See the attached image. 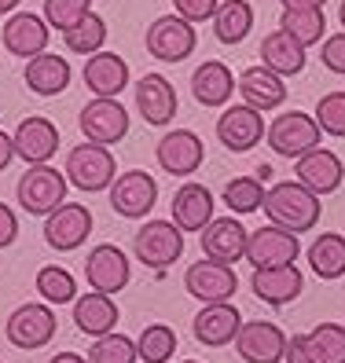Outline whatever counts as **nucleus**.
Here are the masks:
<instances>
[{
	"mask_svg": "<svg viewBox=\"0 0 345 363\" xmlns=\"http://www.w3.org/2000/svg\"><path fill=\"white\" fill-rule=\"evenodd\" d=\"M265 217L275 224V228H287L294 235L309 231L319 224V213H323V199L316 195V191H309L301 180H283L265 191Z\"/></svg>",
	"mask_w": 345,
	"mask_h": 363,
	"instance_id": "nucleus-1",
	"label": "nucleus"
},
{
	"mask_svg": "<svg viewBox=\"0 0 345 363\" xmlns=\"http://www.w3.org/2000/svg\"><path fill=\"white\" fill-rule=\"evenodd\" d=\"M62 173H67V180H70L77 191H84V195H96V191H106V187L114 184L118 165H114L111 147L84 140V143H77L74 151L67 155Z\"/></svg>",
	"mask_w": 345,
	"mask_h": 363,
	"instance_id": "nucleus-2",
	"label": "nucleus"
},
{
	"mask_svg": "<svg viewBox=\"0 0 345 363\" xmlns=\"http://www.w3.org/2000/svg\"><path fill=\"white\" fill-rule=\"evenodd\" d=\"M67 173L62 169H52L48 162L45 165H30L23 180H18L15 195H18V206H23L30 217H48L52 209H59L62 202H67Z\"/></svg>",
	"mask_w": 345,
	"mask_h": 363,
	"instance_id": "nucleus-3",
	"label": "nucleus"
},
{
	"mask_svg": "<svg viewBox=\"0 0 345 363\" xmlns=\"http://www.w3.org/2000/svg\"><path fill=\"white\" fill-rule=\"evenodd\" d=\"M133 253L147 268H169L184 253V231L172 224V217L169 220H147L133 239Z\"/></svg>",
	"mask_w": 345,
	"mask_h": 363,
	"instance_id": "nucleus-4",
	"label": "nucleus"
},
{
	"mask_svg": "<svg viewBox=\"0 0 345 363\" xmlns=\"http://www.w3.org/2000/svg\"><path fill=\"white\" fill-rule=\"evenodd\" d=\"M77 125H81L84 140L114 147L128 136V111L118 103V96H96L92 103H84Z\"/></svg>",
	"mask_w": 345,
	"mask_h": 363,
	"instance_id": "nucleus-5",
	"label": "nucleus"
},
{
	"mask_svg": "<svg viewBox=\"0 0 345 363\" xmlns=\"http://www.w3.org/2000/svg\"><path fill=\"white\" fill-rule=\"evenodd\" d=\"M158 202V184L150 173L143 169H125V173L114 177L111 184V209L118 217H128V220H140L147 217Z\"/></svg>",
	"mask_w": 345,
	"mask_h": 363,
	"instance_id": "nucleus-6",
	"label": "nucleus"
},
{
	"mask_svg": "<svg viewBox=\"0 0 345 363\" xmlns=\"http://www.w3.org/2000/svg\"><path fill=\"white\" fill-rule=\"evenodd\" d=\"M195 45H199L195 26H191L187 18H180L177 11L155 18L150 30H147V52L155 59H162V62H184L191 52H195Z\"/></svg>",
	"mask_w": 345,
	"mask_h": 363,
	"instance_id": "nucleus-7",
	"label": "nucleus"
},
{
	"mask_svg": "<svg viewBox=\"0 0 345 363\" xmlns=\"http://www.w3.org/2000/svg\"><path fill=\"white\" fill-rule=\"evenodd\" d=\"M268 147L275 155L283 158H301L305 151H312V147H319V125L312 114H301V111H287L279 114L272 125H268Z\"/></svg>",
	"mask_w": 345,
	"mask_h": 363,
	"instance_id": "nucleus-8",
	"label": "nucleus"
},
{
	"mask_svg": "<svg viewBox=\"0 0 345 363\" xmlns=\"http://www.w3.org/2000/svg\"><path fill=\"white\" fill-rule=\"evenodd\" d=\"M92 235V213L81 202H62L45 217V242L59 253H70L84 246V239Z\"/></svg>",
	"mask_w": 345,
	"mask_h": 363,
	"instance_id": "nucleus-9",
	"label": "nucleus"
},
{
	"mask_svg": "<svg viewBox=\"0 0 345 363\" xmlns=\"http://www.w3.org/2000/svg\"><path fill=\"white\" fill-rule=\"evenodd\" d=\"M297 253H301L297 235L268 224V228H257L246 235V257L243 261H250L253 268H279V264H294Z\"/></svg>",
	"mask_w": 345,
	"mask_h": 363,
	"instance_id": "nucleus-10",
	"label": "nucleus"
},
{
	"mask_svg": "<svg viewBox=\"0 0 345 363\" xmlns=\"http://www.w3.org/2000/svg\"><path fill=\"white\" fill-rule=\"evenodd\" d=\"M55 337V312L48 305H18L8 315V341L23 352H33Z\"/></svg>",
	"mask_w": 345,
	"mask_h": 363,
	"instance_id": "nucleus-11",
	"label": "nucleus"
},
{
	"mask_svg": "<svg viewBox=\"0 0 345 363\" xmlns=\"http://www.w3.org/2000/svg\"><path fill=\"white\" fill-rule=\"evenodd\" d=\"M243 330V312L228 305V301H213V305H202V312L191 319V334H195L199 345H209V349H224L231 345Z\"/></svg>",
	"mask_w": 345,
	"mask_h": 363,
	"instance_id": "nucleus-12",
	"label": "nucleus"
},
{
	"mask_svg": "<svg viewBox=\"0 0 345 363\" xmlns=\"http://www.w3.org/2000/svg\"><path fill=\"white\" fill-rule=\"evenodd\" d=\"M265 133H268V125H265L261 111H253V106H246V103L228 106V111L217 118V140L231 155H243V151H250V147H257Z\"/></svg>",
	"mask_w": 345,
	"mask_h": 363,
	"instance_id": "nucleus-13",
	"label": "nucleus"
},
{
	"mask_svg": "<svg viewBox=\"0 0 345 363\" xmlns=\"http://www.w3.org/2000/svg\"><path fill=\"white\" fill-rule=\"evenodd\" d=\"M48 37H52V26L45 23V15H33V11H15L8 15L4 23V48L18 59H33L40 52H48Z\"/></svg>",
	"mask_w": 345,
	"mask_h": 363,
	"instance_id": "nucleus-14",
	"label": "nucleus"
},
{
	"mask_svg": "<svg viewBox=\"0 0 345 363\" xmlns=\"http://www.w3.org/2000/svg\"><path fill=\"white\" fill-rule=\"evenodd\" d=\"M155 158H158V165L165 169L169 177H191L202 165L206 147H202V140L191 129H172V133H165L158 140Z\"/></svg>",
	"mask_w": 345,
	"mask_h": 363,
	"instance_id": "nucleus-15",
	"label": "nucleus"
},
{
	"mask_svg": "<svg viewBox=\"0 0 345 363\" xmlns=\"http://www.w3.org/2000/svg\"><path fill=\"white\" fill-rule=\"evenodd\" d=\"M184 286L191 297H199L202 305H213V301H228V297L239 290V279L228 264H217V261H195L187 272H184Z\"/></svg>",
	"mask_w": 345,
	"mask_h": 363,
	"instance_id": "nucleus-16",
	"label": "nucleus"
},
{
	"mask_svg": "<svg viewBox=\"0 0 345 363\" xmlns=\"http://www.w3.org/2000/svg\"><path fill=\"white\" fill-rule=\"evenodd\" d=\"M246 228L235 220V217H213L206 228H202V253L217 264H235L246 257Z\"/></svg>",
	"mask_w": 345,
	"mask_h": 363,
	"instance_id": "nucleus-17",
	"label": "nucleus"
},
{
	"mask_svg": "<svg viewBox=\"0 0 345 363\" xmlns=\"http://www.w3.org/2000/svg\"><path fill=\"white\" fill-rule=\"evenodd\" d=\"M84 283H89L92 290L99 294H118L128 286V257L111 246V242H103L89 253V261H84Z\"/></svg>",
	"mask_w": 345,
	"mask_h": 363,
	"instance_id": "nucleus-18",
	"label": "nucleus"
},
{
	"mask_svg": "<svg viewBox=\"0 0 345 363\" xmlns=\"http://www.w3.org/2000/svg\"><path fill=\"white\" fill-rule=\"evenodd\" d=\"M15 158H23L26 165H45L59 151V129L48 118H23L15 129Z\"/></svg>",
	"mask_w": 345,
	"mask_h": 363,
	"instance_id": "nucleus-19",
	"label": "nucleus"
},
{
	"mask_svg": "<svg viewBox=\"0 0 345 363\" xmlns=\"http://www.w3.org/2000/svg\"><path fill=\"white\" fill-rule=\"evenodd\" d=\"M235 349H239L246 363H279L287 356V334L275 323L257 319V323H243L239 337H235Z\"/></svg>",
	"mask_w": 345,
	"mask_h": 363,
	"instance_id": "nucleus-20",
	"label": "nucleus"
},
{
	"mask_svg": "<svg viewBox=\"0 0 345 363\" xmlns=\"http://www.w3.org/2000/svg\"><path fill=\"white\" fill-rule=\"evenodd\" d=\"M297 180L323 199V195H331V191L341 187L345 165L334 151H327V147H312V151H305L297 158Z\"/></svg>",
	"mask_w": 345,
	"mask_h": 363,
	"instance_id": "nucleus-21",
	"label": "nucleus"
},
{
	"mask_svg": "<svg viewBox=\"0 0 345 363\" xmlns=\"http://www.w3.org/2000/svg\"><path fill=\"white\" fill-rule=\"evenodd\" d=\"M136 106H140L147 125L162 129V125H169L172 114H177V89H172L162 74H143L136 81Z\"/></svg>",
	"mask_w": 345,
	"mask_h": 363,
	"instance_id": "nucleus-22",
	"label": "nucleus"
},
{
	"mask_svg": "<svg viewBox=\"0 0 345 363\" xmlns=\"http://www.w3.org/2000/svg\"><path fill=\"white\" fill-rule=\"evenodd\" d=\"M235 84H239V77H231V70L224 67L221 59H206L202 67L191 74V96H195L199 106L217 111V106H228L231 103Z\"/></svg>",
	"mask_w": 345,
	"mask_h": 363,
	"instance_id": "nucleus-23",
	"label": "nucleus"
},
{
	"mask_svg": "<svg viewBox=\"0 0 345 363\" xmlns=\"http://www.w3.org/2000/svg\"><path fill=\"white\" fill-rule=\"evenodd\" d=\"M239 96L246 106H253V111H275V106L287 103V81L279 77L275 70L268 67H250L239 74Z\"/></svg>",
	"mask_w": 345,
	"mask_h": 363,
	"instance_id": "nucleus-24",
	"label": "nucleus"
},
{
	"mask_svg": "<svg viewBox=\"0 0 345 363\" xmlns=\"http://www.w3.org/2000/svg\"><path fill=\"white\" fill-rule=\"evenodd\" d=\"M250 286L257 294V301L265 305H287L305 290V275H301L294 264H279V268H253Z\"/></svg>",
	"mask_w": 345,
	"mask_h": 363,
	"instance_id": "nucleus-25",
	"label": "nucleus"
},
{
	"mask_svg": "<svg viewBox=\"0 0 345 363\" xmlns=\"http://www.w3.org/2000/svg\"><path fill=\"white\" fill-rule=\"evenodd\" d=\"M26 89L37 96H59L70 84V62L55 55V52H40L33 59H26Z\"/></svg>",
	"mask_w": 345,
	"mask_h": 363,
	"instance_id": "nucleus-26",
	"label": "nucleus"
},
{
	"mask_svg": "<svg viewBox=\"0 0 345 363\" xmlns=\"http://www.w3.org/2000/svg\"><path fill=\"white\" fill-rule=\"evenodd\" d=\"M84 84L96 96H118L128 84V62L114 52H92L84 59Z\"/></svg>",
	"mask_w": 345,
	"mask_h": 363,
	"instance_id": "nucleus-27",
	"label": "nucleus"
},
{
	"mask_svg": "<svg viewBox=\"0 0 345 363\" xmlns=\"http://www.w3.org/2000/svg\"><path fill=\"white\" fill-rule=\"evenodd\" d=\"M213 220V195L202 184H184L172 195V224L180 231H202Z\"/></svg>",
	"mask_w": 345,
	"mask_h": 363,
	"instance_id": "nucleus-28",
	"label": "nucleus"
},
{
	"mask_svg": "<svg viewBox=\"0 0 345 363\" xmlns=\"http://www.w3.org/2000/svg\"><path fill=\"white\" fill-rule=\"evenodd\" d=\"M74 323L81 334H89V337H103V334H111L114 323H118V305L111 301V294H84L74 301Z\"/></svg>",
	"mask_w": 345,
	"mask_h": 363,
	"instance_id": "nucleus-29",
	"label": "nucleus"
},
{
	"mask_svg": "<svg viewBox=\"0 0 345 363\" xmlns=\"http://www.w3.org/2000/svg\"><path fill=\"white\" fill-rule=\"evenodd\" d=\"M261 67L275 70L279 77L301 74L305 70V45H297V40L283 30H275L261 40Z\"/></svg>",
	"mask_w": 345,
	"mask_h": 363,
	"instance_id": "nucleus-30",
	"label": "nucleus"
},
{
	"mask_svg": "<svg viewBox=\"0 0 345 363\" xmlns=\"http://www.w3.org/2000/svg\"><path fill=\"white\" fill-rule=\"evenodd\" d=\"M253 30V8L250 0H224L213 15V33L221 45H243Z\"/></svg>",
	"mask_w": 345,
	"mask_h": 363,
	"instance_id": "nucleus-31",
	"label": "nucleus"
},
{
	"mask_svg": "<svg viewBox=\"0 0 345 363\" xmlns=\"http://www.w3.org/2000/svg\"><path fill=\"white\" fill-rule=\"evenodd\" d=\"M309 268L319 279H341L345 275V239L334 231H323L309 246Z\"/></svg>",
	"mask_w": 345,
	"mask_h": 363,
	"instance_id": "nucleus-32",
	"label": "nucleus"
},
{
	"mask_svg": "<svg viewBox=\"0 0 345 363\" xmlns=\"http://www.w3.org/2000/svg\"><path fill=\"white\" fill-rule=\"evenodd\" d=\"M279 30L290 33L297 45H316V40L327 33V15H323V8H283V15H279Z\"/></svg>",
	"mask_w": 345,
	"mask_h": 363,
	"instance_id": "nucleus-33",
	"label": "nucleus"
},
{
	"mask_svg": "<svg viewBox=\"0 0 345 363\" xmlns=\"http://www.w3.org/2000/svg\"><path fill=\"white\" fill-rule=\"evenodd\" d=\"M62 45H67V52H77V55L103 52V45H106V23H103V15L89 11L81 23H74L67 33H62Z\"/></svg>",
	"mask_w": 345,
	"mask_h": 363,
	"instance_id": "nucleus-34",
	"label": "nucleus"
},
{
	"mask_svg": "<svg viewBox=\"0 0 345 363\" xmlns=\"http://www.w3.org/2000/svg\"><path fill=\"white\" fill-rule=\"evenodd\" d=\"M172 352H177V334H172V327H165V323L143 327V334L136 341V356L143 363H169Z\"/></svg>",
	"mask_w": 345,
	"mask_h": 363,
	"instance_id": "nucleus-35",
	"label": "nucleus"
},
{
	"mask_svg": "<svg viewBox=\"0 0 345 363\" xmlns=\"http://www.w3.org/2000/svg\"><path fill=\"white\" fill-rule=\"evenodd\" d=\"M265 202V180L257 177H235L228 180L224 187V206L231 213H239V217H246V213H257Z\"/></svg>",
	"mask_w": 345,
	"mask_h": 363,
	"instance_id": "nucleus-36",
	"label": "nucleus"
},
{
	"mask_svg": "<svg viewBox=\"0 0 345 363\" xmlns=\"http://www.w3.org/2000/svg\"><path fill=\"white\" fill-rule=\"evenodd\" d=\"M37 290L48 305H67V301H77V283L67 268L59 264H48L37 272Z\"/></svg>",
	"mask_w": 345,
	"mask_h": 363,
	"instance_id": "nucleus-37",
	"label": "nucleus"
},
{
	"mask_svg": "<svg viewBox=\"0 0 345 363\" xmlns=\"http://www.w3.org/2000/svg\"><path fill=\"white\" fill-rule=\"evenodd\" d=\"M309 337V349L319 363H345V327L338 323H319Z\"/></svg>",
	"mask_w": 345,
	"mask_h": 363,
	"instance_id": "nucleus-38",
	"label": "nucleus"
},
{
	"mask_svg": "<svg viewBox=\"0 0 345 363\" xmlns=\"http://www.w3.org/2000/svg\"><path fill=\"white\" fill-rule=\"evenodd\" d=\"M136 341L125 334H103L89 349V363H136Z\"/></svg>",
	"mask_w": 345,
	"mask_h": 363,
	"instance_id": "nucleus-39",
	"label": "nucleus"
},
{
	"mask_svg": "<svg viewBox=\"0 0 345 363\" xmlns=\"http://www.w3.org/2000/svg\"><path fill=\"white\" fill-rule=\"evenodd\" d=\"M89 11H92V0H45V23L59 33H67Z\"/></svg>",
	"mask_w": 345,
	"mask_h": 363,
	"instance_id": "nucleus-40",
	"label": "nucleus"
},
{
	"mask_svg": "<svg viewBox=\"0 0 345 363\" xmlns=\"http://www.w3.org/2000/svg\"><path fill=\"white\" fill-rule=\"evenodd\" d=\"M316 125L327 136H345V92H327L316 103Z\"/></svg>",
	"mask_w": 345,
	"mask_h": 363,
	"instance_id": "nucleus-41",
	"label": "nucleus"
},
{
	"mask_svg": "<svg viewBox=\"0 0 345 363\" xmlns=\"http://www.w3.org/2000/svg\"><path fill=\"white\" fill-rule=\"evenodd\" d=\"M221 0H172V11L180 18H187L191 26L195 23H213V15H217Z\"/></svg>",
	"mask_w": 345,
	"mask_h": 363,
	"instance_id": "nucleus-42",
	"label": "nucleus"
},
{
	"mask_svg": "<svg viewBox=\"0 0 345 363\" xmlns=\"http://www.w3.org/2000/svg\"><path fill=\"white\" fill-rule=\"evenodd\" d=\"M319 59H323V67H327L331 74H345V30L323 40Z\"/></svg>",
	"mask_w": 345,
	"mask_h": 363,
	"instance_id": "nucleus-43",
	"label": "nucleus"
},
{
	"mask_svg": "<svg viewBox=\"0 0 345 363\" xmlns=\"http://www.w3.org/2000/svg\"><path fill=\"white\" fill-rule=\"evenodd\" d=\"M15 239H18V217L11 206L0 202V250H8Z\"/></svg>",
	"mask_w": 345,
	"mask_h": 363,
	"instance_id": "nucleus-44",
	"label": "nucleus"
},
{
	"mask_svg": "<svg viewBox=\"0 0 345 363\" xmlns=\"http://www.w3.org/2000/svg\"><path fill=\"white\" fill-rule=\"evenodd\" d=\"M287 363H319L316 356H312V349H309V337L305 334H294L290 341H287V356H283Z\"/></svg>",
	"mask_w": 345,
	"mask_h": 363,
	"instance_id": "nucleus-45",
	"label": "nucleus"
},
{
	"mask_svg": "<svg viewBox=\"0 0 345 363\" xmlns=\"http://www.w3.org/2000/svg\"><path fill=\"white\" fill-rule=\"evenodd\" d=\"M11 158H15V140L0 129V173H4V169L11 165Z\"/></svg>",
	"mask_w": 345,
	"mask_h": 363,
	"instance_id": "nucleus-46",
	"label": "nucleus"
},
{
	"mask_svg": "<svg viewBox=\"0 0 345 363\" xmlns=\"http://www.w3.org/2000/svg\"><path fill=\"white\" fill-rule=\"evenodd\" d=\"M48 363H89V359H84V356H77V352H55Z\"/></svg>",
	"mask_w": 345,
	"mask_h": 363,
	"instance_id": "nucleus-47",
	"label": "nucleus"
},
{
	"mask_svg": "<svg viewBox=\"0 0 345 363\" xmlns=\"http://www.w3.org/2000/svg\"><path fill=\"white\" fill-rule=\"evenodd\" d=\"M327 0H283V8H323Z\"/></svg>",
	"mask_w": 345,
	"mask_h": 363,
	"instance_id": "nucleus-48",
	"label": "nucleus"
},
{
	"mask_svg": "<svg viewBox=\"0 0 345 363\" xmlns=\"http://www.w3.org/2000/svg\"><path fill=\"white\" fill-rule=\"evenodd\" d=\"M18 4H23V0H0V15H11Z\"/></svg>",
	"mask_w": 345,
	"mask_h": 363,
	"instance_id": "nucleus-49",
	"label": "nucleus"
},
{
	"mask_svg": "<svg viewBox=\"0 0 345 363\" xmlns=\"http://www.w3.org/2000/svg\"><path fill=\"white\" fill-rule=\"evenodd\" d=\"M253 177H257V180H268V177H272V169H268V165H257V173H253Z\"/></svg>",
	"mask_w": 345,
	"mask_h": 363,
	"instance_id": "nucleus-50",
	"label": "nucleus"
},
{
	"mask_svg": "<svg viewBox=\"0 0 345 363\" xmlns=\"http://www.w3.org/2000/svg\"><path fill=\"white\" fill-rule=\"evenodd\" d=\"M338 23H341V30H345V0H341V8H338Z\"/></svg>",
	"mask_w": 345,
	"mask_h": 363,
	"instance_id": "nucleus-51",
	"label": "nucleus"
},
{
	"mask_svg": "<svg viewBox=\"0 0 345 363\" xmlns=\"http://www.w3.org/2000/svg\"><path fill=\"white\" fill-rule=\"evenodd\" d=\"M184 363H199V359H184Z\"/></svg>",
	"mask_w": 345,
	"mask_h": 363,
	"instance_id": "nucleus-52",
	"label": "nucleus"
}]
</instances>
